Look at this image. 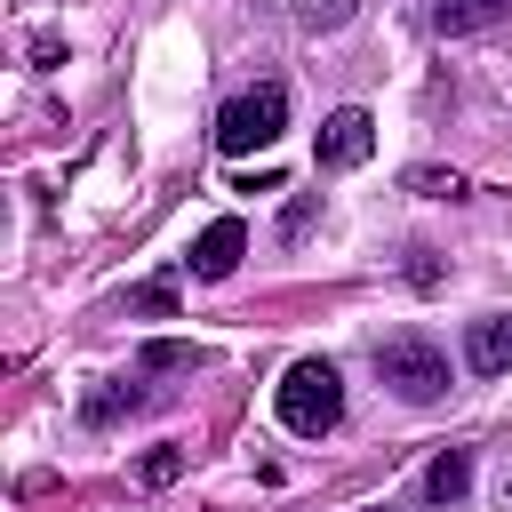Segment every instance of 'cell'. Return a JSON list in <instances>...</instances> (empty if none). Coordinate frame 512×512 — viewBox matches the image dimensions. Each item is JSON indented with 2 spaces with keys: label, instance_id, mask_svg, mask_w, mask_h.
Listing matches in <instances>:
<instances>
[{
  "label": "cell",
  "instance_id": "8992f818",
  "mask_svg": "<svg viewBox=\"0 0 512 512\" xmlns=\"http://www.w3.org/2000/svg\"><path fill=\"white\" fill-rule=\"evenodd\" d=\"M464 368H472V376H504V368H512V320H504V312H480V320L464 328Z\"/></svg>",
  "mask_w": 512,
  "mask_h": 512
},
{
  "label": "cell",
  "instance_id": "8fae6325",
  "mask_svg": "<svg viewBox=\"0 0 512 512\" xmlns=\"http://www.w3.org/2000/svg\"><path fill=\"white\" fill-rule=\"evenodd\" d=\"M400 184H408V192H416V200H464V192H472V184H464V176H456V168H408V176H400Z\"/></svg>",
  "mask_w": 512,
  "mask_h": 512
},
{
  "label": "cell",
  "instance_id": "e0dca14e",
  "mask_svg": "<svg viewBox=\"0 0 512 512\" xmlns=\"http://www.w3.org/2000/svg\"><path fill=\"white\" fill-rule=\"evenodd\" d=\"M368 512H376V504H368Z\"/></svg>",
  "mask_w": 512,
  "mask_h": 512
},
{
  "label": "cell",
  "instance_id": "ba28073f",
  "mask_svg": "<svg viewBox=\"0 0 512 512\" xmlns=\"http://www.w3.org/2000/svg\"><path fill=\"white\" fill-rule=\"evenodd\" d=\"M464 488H472V448H440L424 464V504H464Z\"/></svg>",
  "mask_w": 512,
  "mask_h": 512
},
{
  "label": "cell",
  "instance_id": "277c9868",
  "mask_svg": "<svg viewBox=\"0 0 512 512\" xmlns=\"http://www.w3.org/2000/svg\"><path fill=\"white\" fill-rule=\"evenodd\" d=\"M376 152V120L368 104H336L320 128H312V168H360Z\"/></svg>",
  "mask_w": 512,
  "mask_h": 512
},
{
  "label": "cell",
  "instance_id": "6da1fadb",
  "mask_svg": "<svg viewBox=\"0 0 512 512\" xmlns=\"http://www.w3.org/2000/svg\"><path fill=\"white\" fill-rule=\"evenodd\" d=\"M272 416L296 440H328L344 424V376H336V360H288V376L272 392Z\"/></svg>",
  "mask_w": 512,
  "mask_h": 512
},
{
  "label": "cell",
  "instance_id": "9a60e30c",
  "mask_svg": "<svg viewBox=\"0 0 512 512\" xmlns=\"http://www.w3.org/2000/svg\"><path fill=\"white\" fill-rule=\"evenodd\" d=\"M408 280H416V288H440V264H432V248H416V264H408Z\"/></svg>",
  "mask_w": 512,
  "mask_h": 512
},
{
  "label": "cell",
  "instance_id": "30bf717a",
  "mask_svg": "<svg viewBox=\"0 0 512 512\" xmlns=\"http://www.w3.org/2000/svg\"><path fill=\"white\" fill-rule=\"evenodd\" d=\"M136 368H144V376H168V368H200V344H184V336H152V344L136 352Z\"/></svg>",
  "mask_w": 512,
  "mask_h": 512
},
{
  "label": "cell",
  "instance_id": "3957f363",
  "mask_svg": "<svg viewBox=\"0 0 512 512\" xmlns=\"http://www.w3.org/2000/svg\"><path fill=\"white\" fill-rule=\"evenodd\" d=\"M280 128H288V88H280V80H256V88H240V96L216 112V144H224V152H264Z\"/></svg>",
  "mask_w": 512,
  "mask_h": 512
},
{
  "label": "cell",
  "instance_id": "4fadbf2b",
  "mask_svg": "<svg viewBox=\"0 0 512 512\" xmlns=\"http://www.w3.org/2000/svg\"><path fill=\"white\" fill-rule=\"evenodd\" d=\"M32 64L56 72V64H64V40H56V32H32Z\"/></svg>",
  "mask_w": 512,
  "mask_h": 512
},
{
  "label": "cell",
  "instance_id": "2e32d148",
  "mask_svg": "<svg viewBox=\"0 0 512 512\" xmlns=\"http://www.w3.org/2000/svg\"><path fill=\"white\" fill-rule=\"evenodd\" d=\"M496 496H504V512H512V456H504V472H496Z\"/></svg>",
  "mask_w": 512,
  "mask_h": 512
},
{
  "label": "cell",
  "instance_id": "52a82bcc",
  "mask_svg": "<svg viewBox=\"0 0 512 512\" xmlns=\"http://www.w3.org/2000/svg\"><path fill=\"white\" fill-rule=\"evenodd\" d=\"M144 408V384H88L80 392V424L88 432H104V424H120V416H136Z\"/></svg>",
  "mask_w": 512,
  "mask_h": 512
},
{
  "label": "cell",
  "instance_id": "7a4b0ae2",
  "mask_svg": "<svg viewBox=\"0 0 512 512\" xmlns=\"http://www.w3.org/2000/svg\"><path fill=\"white\" fill-rule=\"evenodd\" d=\"M376 376H384V392H392V400H408V408L448 400V352H440L424 328L376 336Z\"/></svg>",
  "mask_w": 512,
  "mask_h": 512
},
{
  "label": "cell",
  "instance_id": "5bb4252c",
  "mask_svg": "<svg viewBox=\"0 0 512 512\" xmlns=\"http://www.w3.org/2000/svg\"><path fill=\"white\" fill-rule=\"evenodd\" d=\"M128 304H136V312H176V296H168V288H160V280H152V288H136V296H128Z\"/></svg>",
  "mask_w": 512,
  "mask_h": 512
},
{
  "label": "cell",
  "instance_id": "9c48e42d",
  "mask_svg": "<svg viewBox=\"0 0 512 512\" xmlns=\"http://www.w3.org/2000/svg\"><path fill=\"white\" fill-rule=\"evenodd\" d=\"M496 16H512V0H432V24L440 32H480Z\"/></svg>",
  "mask_w": 512,
  "mask_h": 512
},
{
  "label": "cell",
  "instance_id": "5b68a950",
  "mask_svg": "<svg viewBox=\"0 0 512 512\" xmlns=\"http://www.w3.org/2000/svg\"><path fill=\"white\" fill-rule=\"evenodd\" d=\"M240 256H248V224H240V216H216V224L192 240V256H184V264H192V280H232V272H240Z\"/></svg>",
  "mask_w": 512,
  "mask_h": 512
},
{
  "label": "cell",
  "instance_id": "7c38bea8",
  "mask_svg": "<svg viewBox=\"0 0 512 512\" xmlns=\"http://www.w3.org/2000/svg\"><path fill=\"white\" fill-rule=\"evenodd\" d=\"M136 480H144V488H168V480H184V448H176V440L144 448V456H136Z\"/></svg>",
  "mask_w": 512,
  "mask_h": 512
}]
</instances>
